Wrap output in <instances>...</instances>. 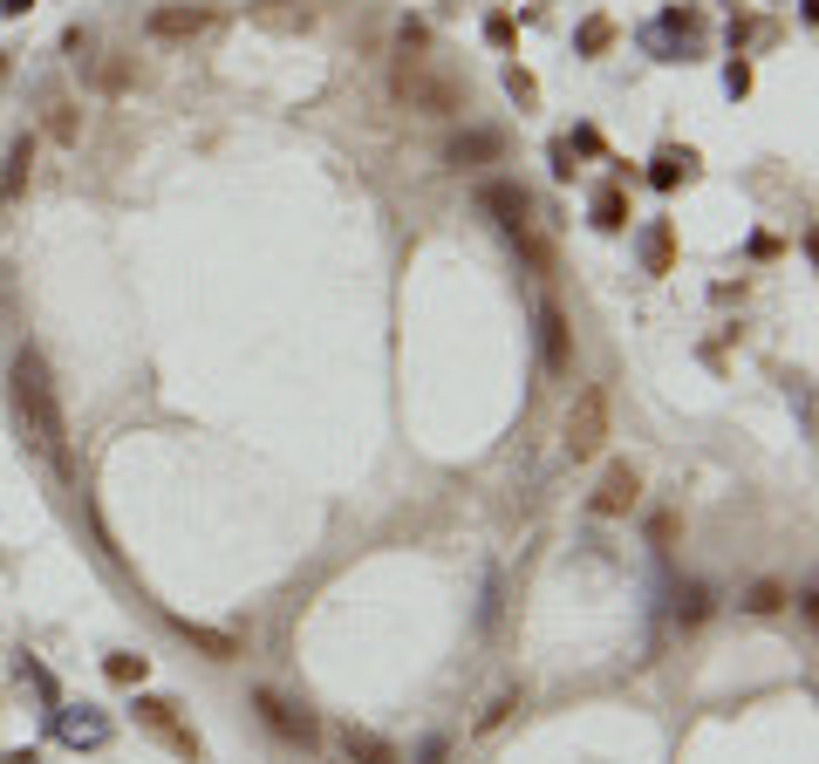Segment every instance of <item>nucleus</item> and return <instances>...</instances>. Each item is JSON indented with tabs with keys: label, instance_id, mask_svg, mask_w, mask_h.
I'll return each mask as SVG.
<instances>
[{
	"label": "nucleus",
	"instance_id": "21",
	"mask_svg": "<svg viewBox=\"0 0 819 764\" xmlns=\"http://www.w3.org/2000/svg\"><path fill=\"white\" fill-rule=\"evenodd\" d=\"M103 676H110V683H144V676H151V662H144V655H103Z\"/></svg>",
	"mask_w": 819,
	"mask_h": 764
},
{
	"label": "nucleus",
	"instance_id": "4",
	"mask_svg": "<svg viewBox=\"0 0 819 764\" xmlns=\"http://www.w3.org/2000/svg\"><path fill=\"white\" fill-rule=\"evenodd\" d=\"M635 41H642L649 55H663V62H697V48H703V14H697V7H669V14H656V21H649Z\"/></svg>",
	"mask_w": 819,
	"mask_h": 764
},
{
	"label": "nucleus",
	"instance_id": "11",
	"mask_svg": "<svg viewBox=\"0 0 819 764\" xmlns=\"http://www.w3.org/2000/svg\"><path fill=\"white\" fill-rule=\"evenodd\" d=\"M212 28V7H157L151 14V35L157 41H192Z\"/></svg>",
	"mask_w": 819,
	"mask_h": 764
},
{
	"label": "nucleus",
	"instance_id": "26",
	"mask_svg": "<svg viewBox=\"0 0 819 764\" xmlns=\"http://www.w3.org/2000/svg\"><path fill=\"white\" fill-rule=\"evenodd\" d=\"M48 130H55V144H76V130H82V116L69 110V103H62V110H55V123H48Z\"/></svg>",
	"mask_w": 819,
	"mask_h": 764
},
{
	"label": "nucleus",
	"instance_id": "30",
	"mask_svg": "<svg viewBox=\"0 0 819 764\" xmlns=\"http://www.w3.org/2000/svg\"><path fill=\"white\" fill-rule=\"evenodd\" d=\"M35 0H0V21H14V14H28Z\"/></svg>",
	"mask_w": 819,
	"mask_h": 764
},
{
	"label": "nucleus",
	"instance_id": "15",
	"mask_svg": "<svg viewBox=\"0 0 819 764\" xmlns=\"http://www.w3.org/2000/svg\"><path fill=\"white\" fill-rule=\"evenodd\" d=\"M335 737H342V751H349L355 764H396V744H390V737H376V730H362V724H342Z\"/></svg>",
	"mask_w": 819,
	"mask_h": 764
},
{
	"label": "nucleus",
	"instance_id": "8",
	"mask_svg": "<svg viewBox=\"0 0 819 764\" xmlns=\"http://www.w3.org/2000/svg\"><path fill=\"white\" fill-rule=\"evenodd\" d=\"M635 498H642V478H635V464H608L587 505H594V519H622V512H635Z\"/></svg>",
	"mask_w": 819,
	"mask_h": 764
},
{
	"label": "nucleus",
	"instance_id": "12",
	"mask_svg": "<svg viewBox=\"0 0 819 764\" xmlns=\"http://www.w3.org/2000/svg\"><path fill=\"white\" fill-rule=\"evenodd\" d=\"M28 171H35V137H14V144H7V171H0V212H7V205H21Z\"/></svg>",
	"mask_w": 819,
	"mask_h": 764
},
{
	"label": "nucleus",
	"instance_id": "17",
	"mask_svg": "<svg viewBox=\"0 0 819 764\" xmlns=\"http://www.w3.org/2000/svg\"><path fill=\"white\" fill-rule=\"evenodd\" d=\"M587 212H594V232H622L628 226V191L622 185H601Z\"/></svg>",
	"mask_w": 819,
	"mask_h": 764
},
{
	"label": "nucleus",
	"instance_id": "20",
	"mask_svg": "<svg viewBox=\"0 0 819 764\" xmlns=\"http://www.w3.org/2000/svg\"><path fill=\"white\" fill-rule=\"evenodd\" d=\"M703 614H710V587H697V580H690V587H676V621H683V628H697Z\"/></svg>",
	"mask_w": 819,
	"mask_h": 764
},
{
	"label": "nucleus",
	"instance_id": "9",
	"mask_svg": "<svg viewBox=\"0 0 819 764\" xmlns=\"http://www.w3.org/2000/svg\"><path fill=\"white\" fill-rule=\"evenodd\" d=\"M533 321H540V362L553 369V376H567V369H574V328H567V314H560L553 301H540Z\"/></svg>",
	"mask_w": 819,
	"mask_h": 764
},
{
	"label": "nucleus",
	"instance_id": "24",
	"mask_svg": "<svg viewBox=\"0 0 819 764\" xmlns=\"http://www.w3.org/2000/svg\"><path fill=\"white\" fill-rule=\"evenodd\" d=\"M506 89H512V96H519V103H526V110H533V103H540V82L526 76V69H519V62H512V69H506Z\"/></svg>",
	"mask_w": 819,
	"mask_h": 764
},
{
	"label": "nucleus",
	"instance_id": "22",
	"mask_svg": "<svg viewBox=\"0 0 819 764\" xmlns=\"http://www.w3.org/2000/svg\"><path fill=\"white\" fill-rule=\"evenodd\" d=\"M744 608H751V614H772V608H785V587H779V580H758Z\"/></svg>",
	"mask_w": 819,
	"mask_h": 764
},
{
	"label": "nucleus",
	"instance_id": "32",
	"mask_svg": "<svg viewBox=\"0 0 819 764\" xmlns=\"http://www.w3.org/2000/svg\"><path fill=\"white\" fill-rule=\"evenodd\" d=\"M7 69H14V62H7V48H0V82H7Z\"/></svg>",
	"mask_w": 819,
	"mask_h": 764
},
{
	"label": "nucleus",
	"instance_id": "29",
	"mask_svg": "<svg viewBox=\"0 0 819 764\" xmlns=\"http://www.w3.org/2000/svg\"><path fill=\"white\" fill-rule=\"evenodd\" d=\"M444 751H451L444 737H424V751H417V764H444Z\"/></svg>",
	"mask_w": 819,
	"mask_h": 764
},
{
	"label": "nucleus",
	"instance_id": "23",
	"mask_svg": "<svg viewBox=\"0 0 819 764\" xmlns=\"http://www.w3.org/2000/svg\"><path fill=\"white\" fill-rule=\"evenodd\" d=\"M553 178H574V171H581V151H574V144H567V137H553Z\"/></svg>",
	"mask_w": 819,
	"mask_h": 764
},
{
	"label": "nucleus",
	"instance_id": "27",
	"mask_svg": "<svg viewBox=\"0 0 819 764\" xmlns=\"http://www.w3.org/2000/svg\"><path fill=\"white\" fill-rule=\"evenodd\" d=\"M724 89H731V96H751V62H731V69H724Z\"/></svg>",
	"mask_w": 819,
	"mask_h": 764
},
{
	"label": "nucleus",
	"instance_id": "6",
	"mask_svg": "<svg viewBox=\"0 0 819 764\" xmlns=\"http://www.w3.org/2000/svg\"><path fill=\"white\" fill-rule=\"evenodd\" d=\"M253 710H260V724H267L273 737H287V744H301V751L321 744V724H314L301 703H287V696H273V689H253Z\"/></svg>",
	"mask_w": 819,
	"mask_h": 764
},
{
	"label": "nucleus",
	"instance_id": "10",
	"mask_svg": "<svg viewBox=\"0 0 819 764\" xmlns=\"http://www.w3.org/2000/svg\"><path fill=\"white\" fill-rule=\"evenodd\" d=\"M601 430H608L601 389H587V396H581V417H567V451H574V458H594V451H601Z\"/></svg>",
	"mask_w": 819,
	"mask_h": 764
},
{
	"label": "nucleus",
	"instance_id": "31",
	"mask_svg": "<svg viewBox=\"0 0 819 764\" xmlns=\"http://www.w3.org/2000/svg\"><path fill=\"white\" fill-rule=\"evenodd\" d=\"M0 764H41V751H7Z\"/></svg>",
	"mask_w": 819,
	"mask_h": 764
},
{
	"label": "nucleus",
	"instance_id": "28",
	"mask_svg": "<svg viewBox=\"0 0 819 764\" xmlns=\"http://www.w3.org/2000/svg\"><path fill=\"white\" fill-rule=\"evenodd\" d=\"M485 41H492V48H512V21H506V14H492V21H485Z\"/></svg>",
	"mask_w": 819,
	"mask_h": 764
},
{
	"label": "nucleus",
	"instance_id": "25",
	"mask_svg": "<svg viewBox=\"0 0 819 764\" xmlns=\"http://www.w3.org/2000/svg\"><path fill=\"white\" fill-rule=\"evenodd\" d=\"M608 41H615V21H587L581 28V55H601Z\"/></svg>",
	"mask_w": 819,
	"mask_h": 764
},
{
	"label": "nucleus",
	"instance_id": "16",
	"mask_svg": "<svg viewBox=\"0 0 819 764\" xmlns=\"http://www.w3.org/2000/svg\"><path fill=\"white\" fill-rule=\"evenodd\" d=\"M451 164H492V157H506V137L499 130H465V137H451Z\"/></svg>",
	"mask_w": 819,
	"mask_h": 764
},
{
	"label": "nucleus",
	"instance_id": "5",
	"mask_svg": "<svg viewBox=\"0 0 819 764\" xmlns=\"http://www.w3.org/2000/svg\"><path fill=\"white\" fill-rule=\"evenodd\" d=\"M48 724H55V737H62L69 751H103V744H110V730H117L96 703H55V710H48Z\"/></svg>",
	"mask_w": 819,
	"mask_h": 764
},
{
	"label": "nucleus",
	"instance_id": "2",
	"mask_svg": "<svg viewBox=\"0 0 819 764\" xmlns=\"http://www.w3.org/2000/svg\"><path fill=\"white\" fill-rule=\"evenodd\" d=\"M478 205H485V212L506 226V239H512V246H519V253H526V260H533L540 273L553 267L546 239L533 232V198H526V185H512V178H492V185H478Z\"/></svg>",
	"mask_w": 819,
	"mask_h": 764
},
{
	"label": "nucleus",
	"instance_id": "14",
	"mask_svg": "<svg viewBox=\"0 0 819 764\" xmlns=\"http://www.w3.org/2000/svg\"><path fill=\"white\" fill-rule=\"evenodd\" d=\"M178 635H185V642H192L198 655H212V662H239V635H226V628H205V621H178Z\"/></svg>",
	"mask_w": 819,
	"mask_h": 764
},
{
	"label": "nucleus",
	"instance_id": "7",
	"mask_svg": "<svg viewBox=\"0 0 819 764\" xmlns=\"http://www.w3.org/2000/svg\"><path fill=\"white\" fill-rule=\"evenodd\" d=\"M137 724L157 730V737H164L185 764H205V744H198V730L178 724V703H171V696H137Z\"/></svg>",
	"mask_w": 819,
	"mask_h": 764
},
{
	"label": "nucleus",
	"instance_id": "13",
	"mask_svg": "<svg viewBox=\"0 0 819 764\" xmlns=\"http://www.w3.org/2000/svg\"><path fill=\"white\" fill-rule=\"evenodd\" d=\"M690 171H697V151H690V144H663V151L649 157V185L656 191H676Z\"/></svg>",
	"mask_w": 819,
	"mask_h": 764
},
{
	"label": "nucleus",
	"instance_id": "1",
	"mask_svg": "<svg viewBox=\"0 0 819 764\" xmlns=\"http://www.w3.org/2000/svg\"><path fill=\"white\" fill-rule=\"evenodd\" d=\"M7 396H14V423H21V444L41 451L55 471H69V430H62V403H55V382H48V362L35 348L14 355L7 369Z\"/></svg>",
	"mask_w": 819,
	"mask_h": 764
},
{
	"label": "nucleus",
	"instance_id": "3",
	"mask_svg": "<svg viewBox=\"0 0 819 764\" xmlns=\"http://www.w3.org/2000/svg\"><path fill=\"white\" fill-rule=\"evenodd\" d=\"M396 96H403L410 110H430V116H458V110H465L458 82H451V76H430L424 55H403V62H396Z\"/></svg>",
	"mask_w": 819,
	"mask_h": 764
},
{
	"label": "nucleus",
	"instance_id": "18",
	"mask_svg": "<svg viewBox=\"0 0 819 764\" xmlns=\"http://www.w3.org/2000/svg\"><path fill=\"white\" fill-rule=\"evenodd\" d=\"M669 260H676L669 219H649V232H642V267H649V273H669Z\"/></svg>",
	"mask_w": 819,
	"mask_h": 764
},
{
	"label": "nucleus",
	"instance_id": "19",
	"mask_svg": "<svg viewBox=\"0 0 819 764\" xmlns=\"http://www.w3.org/2000/svg\"><path fill=\"white\" fill-rule=\"evenodd\" d=\"M14 676H21V683L35 689L41 703H48V710H55V703H62V683H55V676H48V669H41L35 655H21V662H14Z\"/></svg>",
	"mask_w": 819,
	"mask_h": 764
}]
</instances>
